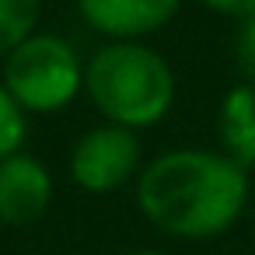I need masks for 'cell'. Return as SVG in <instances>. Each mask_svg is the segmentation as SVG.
Here are the masks:
<instances>
[{
	"label": "cell",
	"mask_w": 255,
	"mask_h": 255,
	"mask_svg": "<svg viewBox=\"0 0 255 255\" xmlns=\"http://www.w3.org/2000/svg\"><path fill=\"white\" fill-rule=\"evenodd\" d=\"M136 203L140 213L168 238H217L245 213L248 171L224 150L178 147L140 171Z\"/></svg>",
	"instance_id": "obj_1"
},
{
	"label": "cell",
	"mask_w": 255,
	"mask_h": 255,
	"mask_svg": "<svg viewBox=\"0 0 255 255\" xmlns=\"http://www.w3.org/2000/svg\"><path fill=\"white\" fill-rule=\"evenodd\" d=\"M84 91L112 126L136 133L168 116L175 74L161 53L140 42H109L88 60Z\"/></svg>",
	"instance_id": "obj_2"
},
{
	"label": "cell",
	"mask_w": 255,
	"mask_h": 255,
	"mask_svg": "<svg viewBox=\"0 0 255 255\" xmlns=\"http://www.w3.org/2000/svg\"><path fill=\"white\" fill-rule=\"evenodd\" d=\"M4 91L28 112H60L84 88L77 49L60 35H32L4 60Z\"/></svg>",
	"instance_id": "obj_3"
},
{
	"label": "cell",
	"mask_w": 255,
	"mask_h": 255,
	"mask_svg": "<svg viewBox=\"0 0 255 255\" xmlns=\"http://www.w3.org/2000/svg\"><path fill=\"white\" fill-rule=\"evenodd\" d=\"M136 168H140L136 133L112 123L88 129L70 150V178L91 196L116 192L136 175Z\"/></svg>",
	"instance_id": "obj_4"
},
{
	"label": "cell",
	"mask_w": 255,
	"mask_h": 255,
	"mask_svg": "<svg viewBox=\"0 0 255 255\" xmlns=\"http://www.w3.org/2000/svg\"><path fill=\"white\" fill-rule=\"evenodd\" d=\"M53 203V175L49 168L18 150L7 161H0V220L7 227L35 224Z\"/></svg>",
	"instance_id": "obj_5"
},
{
	"label": "cell",
	"mask_w": 255,
	"mask_h": 255,
	"mask_svg": "<svg viewBox=\"0 0 255 255\" xmlns=\"http://www.w3.org/2000/svg\"><path fill=\"white\" fill-rule=\"evenodd\" d=\"M77 11L112 42H136L178 14V0H77Z\"/></svg>",
	"instance_id": "obj_6"
},
{
	"label": "cell",
	"mask_w": 255,
	"mask_h": 255,
	"mask_svg": "<svg viewBox=\"0 0 255 255\" xmlns=\"http://www.w3.org/2000/svg\"><path fill=\"white\" fill-rule=\"evenodd\" d=\"M217 133H220L224 154L245 171H252L255 168V84H234L224 95Z\"/></svg>",
	"instance_id": "obj_7"
},
{
	"label": "cell",
	"mask_w": 255,
	"mask_h": 255,
	"mask_svg": "<svg viewBox=\"0 0 255 255\" xmlns=\"http://www.w3.org/2000/svg\"><path fill=\"white\" fill-rule=\"evenodd\" d=\"M39 0H0V56H11L21 42L35 35Z\"/></svg>",
	"instance_id": "obj_8"
},
{
	"label": "cell",
	"mask_w": 255,
	"mask_h": 255,
	"mask_svg": "<svg viewBox=\"0 0 255 255\" xmlns=\"http://www.w3.org/2000/svg\"><path fill=\"white\" fill-rule=\"evenodd\" d=\"M25 129H28L25 112L14 105V98L4 91V84H0V161H7L11 154L21 150Z\"/></svg>",
	"instance_id": "obj_9"
},
{
	"label": "cell",
	"mask_w": 255,
	"mask_h": 255,
	"mask_svg": "<svg viewBox=\"0 0 255 255\" xmlns=\"http://www.w3.org/2000/svg\"><path fill=\"white\" fill-rule=\"evenodd\" d=\"M234 60L245 74V84H255V18H245L234 35Z\"/></svg>",
	"instance_id": "obj_10"
},
{
	"label": "cell",
	"mask_w": 255,
	"mask_h": 255,
	"mask_svg": "<svg viewBox=\"0 0 255 255\" xmlns=\"http://www.w3.org/2000/svg\"><path fill=\"white\" fill-rule=\"evenodd\" d=\"M199 4H206V7H210V11H217V14L238 18V21L255 18V0H199Z\"/></svg>",
	"instance_id": "obj_11"
},
{
	"label": "cell",
	"mask_w": 255,
	"mask_h": 255,
	"mask_svg": "<svg viewBox=\"0 0 255 255\" xmlns=\"http://www.w3.org/2000/svg\"><path fill=\"white\" fill-rule=\"evenodd\" d=\"M129 255H164V252H157V248H136V252H129Z\"/></svg>",
	"instance_id": "obj_12"
}]
</instances>
